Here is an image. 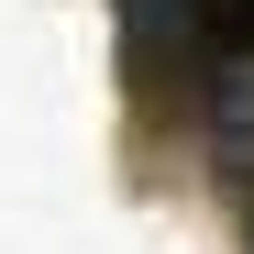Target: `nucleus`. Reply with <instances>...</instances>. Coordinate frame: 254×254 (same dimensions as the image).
Returning a JSON list of instances; mask_svg holds the SVG:
<instances>
[{"label":"nucleus","mask_w":254,"mask_h":254,"mask_svg":"<svg viewBox=\"0 0 254 254\" xmlns=\"http://www.w3.org/2000/svg\"><path fill=\"white\" fill-rule=\"evenodd\" d=\"M177 33H188L199 56L243 66V56H254V0H177Z\"/></svg>","instance_id":"nucleus-1"},{"label":"nucleus","mask_w":254,"mask_h":254,"mask_svg":"<svg viewBox=\"0 0 254 254\" xmlns=\"http://www.w3.org/2000/svg\"><path fill=\"white\" fill-rule=\"evenodd\" d=\"M210 133H221V166H232V177H254V66H232V77H221Z\"/></svg>","instance_id":"nucleus-2"}]
</instances>
